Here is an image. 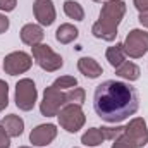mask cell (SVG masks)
I'll use <instances>...</instances> for the list:
<instances>
[{
	"instance_id": "6da1fadb",
	"label": "cell",
	"mask_w": 148,
	"mask_h": 148,
	"mask_svg": "<svg viewBox=\"0 0 148 148\" xmlns=\"http://www.w3.org/2000/svg\"><path fill=\"white\" fill-rule=\"evenodd\" d=\"M140 109V97L136 88L127 81L107 79L93 91V110L110 124H119Z\"/></svg>"
},
{
	"instance_id": "7a4b0ae2",
	"label": "cell",
	"mask_w": 148,
	"mask_h": 148,
	"mask_svg": "<svg viewBox=\"0 0 148 148\" xmlns=\"http://www.w3.org/2000/svg\"><path fill=\"white\" fill-rule=\"evenodd\" d=\"M31 53H33L35 62L43 71H47V73H55V71H59L64 66L62 55L57 53V52H53L50 45L38 43L35 47H31Z\"/></svg>"
},
{
	"instance_id": "3957f363",
	"label": "cell",
	"mask_w": 148,
	"mask_h": 148,
	"mask_svg": "<svg viewBox=\"0 0 148 148\" xmlns=\"http://www.w3.org/2000/svg\"><path fill=\"white\" fill-rule=\"evenodd\" d=\"M36 100H38V90L35 81L29 79V77L19 79L17 84H16V95H14L16 107L19 110L29 112L36 105Z\"/></svg>"
},
{
	"instance_id": "277c9868",
	"label": "cell",
	"mask_w": 148,
	"mask_h": 148,
	"mask_svg": "<svg viewBox=\"0 0 148 148\" xmlns=\"http://www.w3.org/2000/svg\"><path fill=\"white\" fill-rule=\"evenodd\" d=\"M57 119H59L60 127L67 133H73V134L77 133L86 122V115L81 109V105H76V103H66L59 110Z\"/></svg>"
},
{
	"instance_id": "5b68a950",
	"label": "cell",
	"mask_w": 148,
	"mask_h": 148,
	"mask_svg": "<svg viewBox=\"0 0 148 148\" xmlns=\"http://www.w3.org/2000/svg\"><path fill=\"white\" fill-rule=\"evenodd\" d=\"M124 14H126L124 0H110V2L102 5V10H100V16H98L97 23H100L102 26H105L109 29H117Z\"/></svg>"
},
{
	"instance_id": "8992f818",
	"label": "cell",
	"mask_w": 148,
	"mask_h": 148,
	"mask_svg": "<svg viewBox=\"0 0 148 148\" xmlns=\"http://www.w3.org/2000/svg\"><path fill=\"white\" fill-rule=\"evenodd\" d=\"M126 57L140 59L148 53V31L145 29H131L122 43Z\"/></svg>"
},
{
	"instance_id": "52a82bcc",
	"label": "cell",
	"mask_w": 148,
	"mask_h": 148,
	"mask_svg": "<svg viewBox=\"0 0 148 148\" xmlns=\"http://www.w3.org/2000/svg\"><path fill=\"white\" fill-rule=\"evenodd\" d=\"M67 103L66 100V93L62 90H57L55 86H48L45 88V93H43V100L40 103V112L41 115L45 117H53L57 115L59 110Z\"/></svg>"
},
{
	"instance_id": "ba28073f",
	"label": "cell",
	"mask_w": 148,
	"mask_h": 148,
	"mask_svg": "<svg viewBox=\"0 0 148 148\" xmlns=\"http://www.w3.org/2000/svg\"><path fill=\"white\" fill-rule=\"evenodd\" d=\"M33 66V57L23 50L10 52L3 59V71L9 76H19V74L28 73Z\"/></svg>"
},
{
	"instance_id": "9c48e42d",
	"label": "cell",
	"mask_w": 148,
	"mask_h": 148,
	"mask_svg": "<svg viewBox=\"0 0 148 148\" xmlns=\"http://www.w3.org/2000/svg\"><path fill=\"white\" fill-rule=\"evenodd\" d=\"M124 134L129 138L134 148H143L148 143V127L145 119L134 117L129 121V124L124 127Z\"/></svg>"
},
{
	"instance_id": "30bf717a",
	"label": "cell",
	"mask_w": 148,
	"mask_h": 148,
	"mask_svg": "<svg viewBox=\"0 0 148 148\" xmlns=\"http://www.w3.org/2000/svg\"><path fill=\"white\" fill-rule=\"evenodd\" d=\"M57 126L55 124H40L29 133V141L33 147H47L57 138Z\"/></svg>"
},
{
	"instance_id": "8fae6325",
	"label": "cell",
	"mask_w": 148,
	"mask_h": 148,
	"mask_svg": "<svg viewBox=\"0 0 148 148\" xmlns=\"http://www.w3.org/2000/svg\"><path fill=\"white\" fill-rule=\"evenodd\" d=\"M33 14L40 26H52L55 23V7L52 0H35L33 2Z\"/></svg>"
},
{
	"instance_id": "7c38bea8",
	"label": "cell",
	"mask_w": 148,
	"mask_h": 148,
	"mask_svg": "<svg viewBox=\"0 0 148 148\" xmlns=\"http://www.w3.org/2000/svg\"><path fill=\"white\" fill-rule=\"evenodd\" d=\"M19 36H21V41L24 45H29V47H35L38 43L43 41L45 38V33H43V28L40 24H35V23H28L21 28L19 31Z\"/></svg>"
},
{
	"instance_id": "4fadbf2b",
	"label": "cell",
	"mask_w": 148,
	"mask_h": 148,
	"mask_svg": "<svg viewBox=\"0 0 148 148\" xmlns=\"http://www.w3.org/2000/svg\"><path fill=\"white\" fill-rule=\"evenodd\" d=\"M77 71L88 79H97L98 76H102L103 69L102 66L93 59V57H81L77 60Z\"/></svg>"
},
{
	"instance_id": "5bb4252c",
	"label": "cell",
	"mask_w": 148,
	"mask_h": 148,
	"mask_svg": "<svg viewBox=\"0 0 148 148\" xmlns=\"http://www.w3.org/2000/svg\"><path fill=\"white\" fill-rule=\"evenodd\" d=\"M2 126H3V129L7 131V134H9L10 138H17V136H21L23 131H24V121H23L19 115H16V114L5 115V117L2 119Z\"/></svg>"
},
{
	"instance_id": "9a60e30c",
	"label": "cell",
	"mask_w": 148,
	"mask_h": 148,
	"mask_svg": "<svg viewBox=\"0 0 148 148\" xmlns=\"http://www.w3.org/2000/svg\"><path fill=\"white\" fill-rule=\"evenodd\" d=\"M77 36H79V29H77L74 24H71V23L60 24V26L57 28V31H55V40H57L59 43H62V45L73 43Z\"/></svg>"
},
{
	"instance_id": "2e32d148",
	"label": "cell",
	"mask_w": 148,
	"mask_h": 148,
	"mask_svg": "<svg viewBox=\"0 0 148 148\" xmlns=\"http://www.w3.org/2000/svg\"><path fill=\"white\" fill-rule=\"evenodd\" d=\"M115 74L122 79H126L127 83H133L136 79H140V74H141V69L134 64V62H129L126 60L124 64H121L119 67H115Z\"/></svg>"
},
{
	"instance_id": "e0dca14e",
	"label": "cell",
	"mask_w": 148,
	"mask_h": 148,
	"mask_svg": "<svg viewBox=\"0 0 148 148\" xmlns=\"http://www.w3.org/2000/svg\"><path fill=\"white\" fill-rule=\"evenodd\" d=\"M105 57H107L109 64H110L114 69L119 67L121 64H124V62H126V52H124L122 43H115V45L109 47L107 52H105Z\"/></svg>"
},
{
	"instance_id": "ac0fdd59",
	"label": "cell",
	"mask_w": 148,
	"mask_h": 148,
	"mask_svg": "<svg viewBox=\"0 0 148 148\" xmlns=\"http://www.w3.org/2000/svg\"><path fill=\"white\" fill-rule=\"evenodd\" d=\"M105 141V136H103V131L102 127H90L86 129V133L81 136V143L86 145V147H98Z\"/></svg>"
},
{
	"instance_id": "d6986e66",
	"label": "cell",
	"mask_w": 148,
	"mask_h": 148,
	"mask_svg": "<svg viewBox=\"0 0 148 148\" xmlns=\"http://www.w3.org/2000/svg\"><path fill=\"white\" fill-rule=\"evenodd\" d=\"M64 12L69 19H74V21H83L84 19V9L76 0H66L64 2Z\"/></svg>"
},
{
	"instance_id": "ffe728a7",
	"label": "cell",
	"mask_w": 148,
	"mask_h": 148,
	"mask_svg": "<svg viewBox=\"0 0 148 148\" xmlns=\"http://www.w3.org/2000/svg\"><path fill=\"white\" fill-rule=\"evenodd\" d=\"M91 33L93 36L98 40H105V41H114L117 38V29H109L105 26H102L100 23H95L91 26Z\"/></svg>"
},
{
	"instance_id": "44dd1931",
	"label": "cell",
	"mask_w": 148,
	"mask_h": 148,
	"mask_svg": "<svg viewBox=\"0 0 148 148\" xmlns=\"http://www.w3.org/2000/svg\"><path fill=\"white\" fill-rule=\"evenodd\" d=\"M84 98H86V91H84L83 88H77V86L71 88V90L66 93V100H67V103L83 105V103H84Z\"/></svg>"
},
{
	"instance_id": "7402d4cb",
	"label": "cell",
	"mask_w": 148,
	"mask_h": 148,
	"mask_svg": "<svg viewBox=\"0 0 148 148\" xmlns=\"http://www.w3.org/2000/svg\"><path fill=\"white\" fill-rule=\"evenodd\" d=\"M52 86H55L57 90H71L74 86H77V79L74 76H60L53 81Z\"/></svg>"
},
{
	"instance_id": "603a6c76",
	"label": "cell",
	"mask_w": 148,
	"mask_h": 148,
	"mask_svg": "<svg viewBox=\"0 0 148 148\" xmlns=\"http://www.w3.org/2000/svg\"><path fill=\"white\" fill-rule=\"evenodd\" d=\"M102 131H103L105 140H109V141H114V140H117L121 134H124V127H122V126H115V127H102Z\"/></svg>"
},
{
	"instance_id": "cb8c5ba5",
	"label": "cell",
	"mask_w": 148,
	"mask_h": 148,
	"mask_svg": "<svg viewBox=\"0 0 148 148\" xmlns=\"http://www.w3.org/2000/svg\"><path fill=\"white\" fill-rule=\"evenodd\" d=\"M9 105V84L0 79V112Z\"/></svg>"
},
{
	"instance_id": "d4e9b609",
	"label": "cell",
	"mask_w": 148,
	"mask_h": 148,
	"mask_svg": "<svg viewBox=\"0 0 148 148\" xmlns=\"http://www.w3.org/2000/svg\"><path fill=\"white\" fill-rule=\"evenodd\" d=\"M112 148H134V147H133V143L129 141V138L126 134H121L117 140H114Z\"/></svg>"
},
{
	"instance_id": "484cf974",
	"label": "cell",
	"mask_w": 148,
	"mask_h": 148,
	"mask_svg": "<svg viewBox=\"0 0 148 148\" xmlns=\"http://www.w3.org/2000/svg\"><path fill=\"white\" fill-rule=\"evenodd\" d=\"M9 147H10V136L7 134V131L3 129L2 121H0V148H9Z\"/></svg>"
},
{
	"instance_id": "4316f807",
	"label": "cell",
	"mask_w": 148,
	"mask_h": 148,
	"mask_svg": "<svg viewBox=\"0 0 148 148\" xmlns=\"http://www.w3.org/2000/svg\"><path fill=\"white\" fill-rule=\"evenodd\" d=\"M17 5V0H0V10L3 12H12Z\"/></svg>"
},
{
	"instance_id": "83f0119b",
	"label": "cell",
	"mask_w": 148,
	"mask_h": 148,
	"mask_svg": "<svg viewBox=\"0 0 148 148\" xmlns=\"http://www.w3.org/2000/svg\"><path fill=\"white\" fill-rule=\"evenodd\" d=\"M9 26H10V23H9L7 16H5V14H0V35L5 33V31L9 29Z\"/></svg>"
},
{
	"instance_id": "f1b7e54d",
	"label": "cell",
	"mask_w": 148,
	"mask_h": 148,
	"mask_svg": "<svg viewBox=\"0 0 148 148\" xmlns=\"http://www.w3.org/2000/svg\"><path fill=\"white\" fill-rule=\"evenodd\" d=\"M134 7L138 9V12H145L148 10V0H133Z\"/></svg>"
},
{
	"instance_id": "f546056e",
	"label": "cell",
	"mask_w": 148,
	"mask_h": 148,
	"mask_svg": "<svg viewBox=\"0 0 148 148\" xmlns=\"http://www.w3.org/2000/svg\"><path fill=\"white\" fill-rule=\"evenodd\" d=\"M138 21H140V24H141V26L148 28V10H145V12H140Z\"/></svg>"
},
{
	"instance_id": "4dcf8cb0",
	"label": "cell",
	"mask_w": 148,
	"mask_h": 148,
	"mask_svg": "<svg viewBox=\"0 0 148 148\" xmlns=\"http://www.w3.org/2000/svg\"><path fill=\"white\" fill-rule=\"evenodd\" d=\"M93 2H97V3H107V2H110V0H93Z\"/></svg>"
},
{
	"instance_id": "1f68e13d",
	"label": "cell",
	"mask_w": 148,
	"mask_h": 148,
	"mask_svg": "<svg viewBox=\"0 0 148 148\" xmlns=\"http://www.w3.org/2000/svg\"><path fill=\"white\" fill-rule=\"evenodd\" d=\"M19 148H31V147H19Z\"/></svg>"
}]
</instances>
